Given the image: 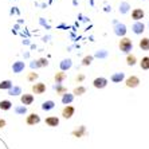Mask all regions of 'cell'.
<instances>
[{"label":"cell","mask_w":149,"mask_h":149,"mask_svg":"<svg viewBox=\"0 0 149 149\" xmlns=\"http://www.w3.org/2000/svg\"><path fill=\"white\" fill-rule=\"evenodd\" d=\"M132 47H133V43L130 39H128V38L121 39V42H120V50H121L122 52H126V54H128V52L132 50Z\"/></svg>","instance_id":"1"},{"label":"cell","mask_w":149,"mask_h":149,"mask_svg":"<svg viewBox=\"0 0 149 149\" xmlns=\"http://www.w3.org/2000/svg\"><path fill=\"white\" fill-rule=\"evenodd\" d=\"M93 85H94V87H97V89H104V87L108 85V79H106V78H102V77H101V78H95Z\"/></svg>","instance_id":"2"},{"label":"cell","mask_w":149,"mask_h":149,"mask_svg":"<svg viewBox=\"0 0 149 149\" xmlns=\"http://www.w3.org/2000/svg\"><path fill=\"white\" fill-rule=\"evenodd\" d=\"M39 122H40V117H39L38 114H35V113H32V114H30L27 117L28 125H35V124H39Z\"/></svg>","instance_id":"3"},{"label":"cell","mask_w":149,"mask_h":149,"mask_svg":"<svg viewBox=\"0 0 149 149\" xmlns=\"http://www.w3.org/2000/svg\"><path fill=\"white\" fill-rule=\"evenodd\" d=\"M139 83H140V79L134 75L126 79V86L128 87H136V86H139Z\"/></svg>","instance_id":"4"},{"label":"cell","mask_w":149,"mask_h":149,"mask_svg":"<svg viewBox=\"0 0 149 149\" xmlns=\"http://www.w3.org/2000/svg\"><path fill=\"white\" fill-rule=\"evenodd\" d=\"M45 90H46L45 83H35L34 86H32V91L35 94H42V93H45Z\"/></svg>","instance_id":"5"},{"label":"cell","mask_w":149,"mask_h":149,"mask_svg":"<svg viewBox=\"0 0 149 149\" xmlns=\"http://www.w3.org/2000/svg\"><path fill=\"white\" fill-rule=\"evenodd\" d=\"M114 32L118 36H124V35L126 34V27H125V24H116Z\"/></svg>","instance_id":"6"},{"label":"cell","mask_w":149,"mask_h":149,"mask_svg":"<svg viewBox=\"0 0 149 149\" xmlns=\"http://www.w3.org/2000/svg\"><path fill=\"white\" fill-rule=\"evenodd\" d=\"M74 114V108L73 106H69V105H67L66 108L63 109V111H62V116L65 118H71V116Z\"/></svg>","instance_id":"7"},{"label":"cell","mask_w":149,"mask_h":149,"mask_svg":"<svg viewBox=\"0 0 149 149\" xmlns=\"http://www.w3.org/2000/svg\"><path fill=\"white\" fill-rule=\"evenodd\" d=\"M32 101H34L32 94H23V95H22V104L23 105H31Z\"/></svg>","instance_id":"8"},{"label":"cell","mask_w":149,"mask_h":149,"mask_svg":"<svg viewBox=\"0 0 149 149\" xmlns=\"http://www.w3.org/2000/svg\"><path fill=\"white\" fill-rule=\"evenodd\" d=\"M132 17L134 19V20H140V19H142V17H144V11L140 10V8H136V10L132 12Z\"/></svg>","instance_id":"9"},{"label":"cell","mask_w":149,"mask_h":149,"mask_svg":"<svg viewBox=\"0 0 149 149\" xmlns=\"http://www.w3.org/2000/svg\"><path fill=\"white\" fill-rule=\"evenodd\" d=\"M12 70L14 73H20L24 70V62H15L14 66H12Z\"/></svg>","instance_id":"10"},{"label":"cell","mask_w":149,"mask_h":149,"mask_svg":"<svg viewBox=\"0 0 149 149\" xmlns=\"http://www.w3.org/2000/svg\"><path fill=\"white\" fill-rule=\"evenodd\" d=\"M144 30H145V26L142 24V23H140V22H137V23L133 26V31H134V34H141V32H144Z\"/></svg>","instance_id":"11"},{"label":"cell","mask_w":149,"mask_h":149,"mask_svg":"<svg viewBox=\"0 0 149 149\" xmlns=\"http://www.w3.org/2000/svg\"><path fill=\"white\" fill-rule=\"evenodd\" d=\"M46 124L49 125V126H56L59 124V120L56 117H49V118H46Z\"/></svg>","instance_id":"12"},{"label":"cell","mask_w":149,"mask_h":149,"mask_svg":"<svg viewBox=\"0 0 149 149\" xmlns=\"http://www.w3.org/2000/svg\"><path fill=\"white\" fill-rule=\"evenodd\" d=\"M140 47L145 51H149V38H144L140 40Z\"/></svg>","instance_id":"13"},{"label":"cell","mask_w":149,"mask_h":149,"mask_svg":"<svg viewBox=\"0 0 149 149\" xmlns=\"http://www.w3.org/2000/svg\"><path fill=\"white\" fill-rule=\"evenodd\" d=\"M74 100V95L73 94H69V93H66V94H63V98H62V102L65 105H69L71 101Z\"/></svg>","instance_id":"14"},{"label":"cell","mask_w":149,"mask_h":149,"mask_svg":"<svg viewBox=\"0 0 149 149\" xmlns=\"http://www.w3.org/2000/svg\"><path fill=\"white\" fill-rule=\"evenodd\" d=\"M54 106H55V104L52 101H46L45 104L42 105V109L43 110H51V109H54Z\"/></svg>","instance_id":"15"},{"label":"cell","mask_w":149,"mask_h":149,"mask_svg":"<svg viewBox=\"0 0 149 149\" xmlns=\"http://www.w3.org/2000/svg\"><path fill=\"white\" fill-rule=\"evenodd\" d=\"M11 106H12V104H11L10 101H7V100L0 101V109H3V110H8V109H11Z\"/></svg>","instance_id":"16"},{"label":"cell","mask_w":149,"mask_h":149,"mask_svg":"<svg viewBox=\"0 0 149 149\" xmlns=\"http://www.w3.org/2000/svg\"><path fill=\"white\" fill-rule=\"evenodd\" d=\"M70 67H71V61L70 59H65V61H62V63H61V69L65 71V70H69Z\"/></svg>","instance_id":"17"},{"label":"cell","mask_w":149,"mask_h":149,"mask_svg":"<svg viewBox=\"0 0 149 149\" xmlns=\"http://www.w3.org/2000/svg\"><path fill=\"white\" fill-rule=\"evenodd\" d=\"M124 73H117L114 74V75H111V81L113 82H121L122 79H124Z\"/></svg>","instance_id":"18"},{"label":"cell","mask_w":149,"mask_h":149,"mask_svg":"<svg viewBox=\"0 0 149 149\" xmlns=\"http://www.w3.org/2000/svg\"><path fill=\"white\" fill-rule=\"evenodd\" d=\"M141 69H144V70H149V56H145V58H142V61H141Z\"/></svg>","instance_id":"19"},{"label":"cell","mask_w":149,"mask_h":149,"mask_svg":"<svg viewBox=\"0 0 149 149\" xmlns=\"http://www.w3.org/2000/svg\"><path fill=\"white\" fill-rule=\"evenodd\" d=\"M20 93H22V89H20V87H17V86L11 87L10 91H8V94H10V95H17V94H20Z\"/></svg>","instance_id":"20"},{"label":"cell","mask_w":149,"mask_h":149,"mask_svg":"<svg viewBox=\"0 0 149 149\" xmlns=\"http://www.w3.org/2000/svg\"><path fill=\"white\" fill-rule=\"evenodd\" d=\"M11 87H12V82H11V81H3V82H0V89H8V90H10Z\"/></svg>","instance_id":"21"},{"label":"cell","mask_w":149,"mask_h":149,"mask_svg":"<svg viewBox=\"0 0 149 149\" xmlns=\"http://www.w3.org/2000/svg\"><path fill=\"white\" fill-rule=\"evenodd\" d=\"M38 66H47V61L46 59H39L36 63H31V67H38Z\"/></svg>","instance_id":"22"},{"label":"cell","mask_w":149,"mask_h":149,"mask_svg":"<svg viewBox=\"0 0 149 149\" xmlns=\"http://www.w3.org/2000/svg\"><path fill=\"white\" fill-rule=\"evenodd\" d=\"M15 111H16L17 114H24L26 111H27V109H26V106H17V108L15 109Z\"/></svg>","instance_id":"23"},{"label":"cell","mask_w":149,"mask_h":149,"mask_svg":"<svg viewBox=\"0 0 149 149\" xmlns=\"http://www.w3.org/2000/svg\"><path fill=\"white\" fill-rule=\"evenodd\" d=\"M128 10H129V4L128 3H122L121 7H120V11H121L122 14H125V12H128Z\"/></svg>","instance_id":"24"},{"label":"cell","mask_w":149,"mask_h":149,"mask_svg":"<svg viewBox=\"0 0 149 149\" xmlns=\"http://www.w3.org/2000/svg\"><path fill=\"white\" fill-rule=\"evenodd\" d=\"M136 63V56L134 55H128V65L129 66H133Z\"/></svg>","instance_id":"25"},{"label":"cell","mask_w":149,"mask_h":149,"mask_svg":"<svg viewBox=\"0 0 149 149\" xmlns=\"http://www.w3.org/2000/svg\"><path fill=\"white\" fill-rule=\"evenodd\" d=\"M91 61H93V56H86V58L83 59V65H85V66H87V65H90L91 63Z\"/></svg>","instance_id":"26"},{"label":"cell","mask_w":149,"mask_h":149,"mask_svg":"<svg viewBox=\"0 0 149 149\" xmlns=\"http://www.w3.org/2000/svg\"><path fill=\"white\" fill-rule=\"evenodd\" d=\"M82 93H85V87H78L74 90V94H77V95H81Z\"/></svg>","instance_id":"27"},{"label":"cell","mask_w":149,"mask_h":149,"mask_svg":"<svg viewBox=\"0 0 149 149\" xmlns=\"http://www.w3.org/2000/svg\"><path fill=\"white\" fill-rule=\"evenodd\" d=\"M63 77H65V74L62 73V74H59V75H56V77H55V79L58 81V82H61V81L63 79Z\"/></svg>","instance_id":"28"},{"label":"cell","mask_w":149,"mask_h":149,"mask_svg":"<svg viewBox=\"0 0 149 149\" xmlns=\"http://www.w3.org/2000/svg\"><path fill=\"white\" fill-rule=\"evenodd\" d=\"M36 77H38V74H35V73H32L31 75L28 77V79H35V78H36Z\"/></svg>","instance_id":"29"},{"label":"cell","mask_w":149,"mask_h":149,"mask_svg":"<svg viewBox=\"0 0 149 149\" xmlns=\"http://www.w3.org/2000/svg\"><path fill=\"white\" fill-rule=\"evenodd\" d=\"M105 55H106V52H101V54L98 52V54H97V56H105Z\"/></svg>","instance_id":"30"},{"label":"cell","mask_w":149,"mask_h":149,"mask_svg":"<svg viewBox=\"0 0 149 149\" xmlns=\"http://www.w3.org/2000/svg\"><path fill=\"white\" fill-rule=\"evenodd\" d=\"M4 125H6V121H0V128H3Z\"/></svg>","instance_id":"31"}]
</instances>
